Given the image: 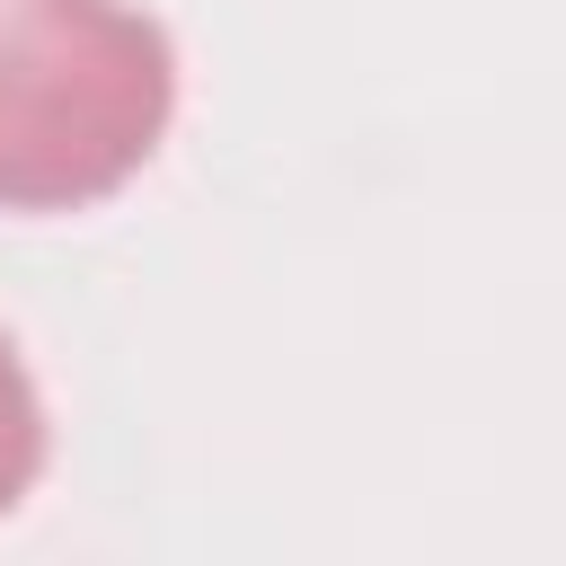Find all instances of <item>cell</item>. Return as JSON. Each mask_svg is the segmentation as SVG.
I'll use <instances>...</instances> for the list:
<instances>
[{"instance_id":"cell-1","label":"cell","mask_w":566,"mask_h":566,"mask_svg":"<svg viewBox=\"0 0 566 566\" xmlns=\"http://www.w3.org/2000/svg\"><path fill=\"white\" fill-rule=\"evenodd\" d=\"M168 115V53L106 0H0V203L106 195Z\"/></svg>"},{"instance_id":"cell-2","label":"cell","mask_w":566,"mask_h":566,"mask_svg":"<svg viewBox=\"0 0 566 566\" xmlns=\"http://www.w3.org/2000/svg\"><path fill=\"white\" fill-rule=\"evenodd\" d=\"M35 398H27V380H18V363H9V345H0V513L18 504V486L35 478Z\"/></svg>"}]
</instances>
